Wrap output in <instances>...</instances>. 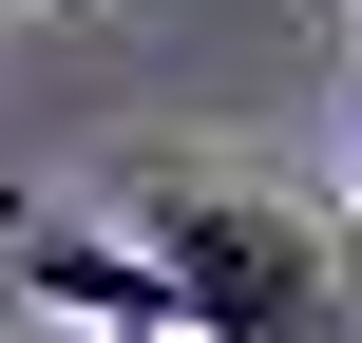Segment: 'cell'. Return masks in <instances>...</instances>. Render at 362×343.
I'll return each instance as SVG.
<instances>
[{"label": "cell", "instance_id": "cell-1", "mask_svg": "<svg viewBox=\"0 0 362 343\" xmlns=\"http://www.w3.org/2000/svg\"><path fill=\"white\" fill-rule=\"evenodd\" d=\"M134 248L172 267V325H191V343H362V248H344V210L210 191V172H134Z\"/></svg>", "mask_w": 362, "mask_h": 343}, {"label": "cell", "instance_id": "cell-2", "mask_svg": "<svg viewBox=\"0 0 362 343\" xmlns=\"http://www.w3.org/2000/svg\"><path fill=\"white\" fill-rule=\"evenodd\" d=\"M0 306L115 343V325H172V267H153L134 229H19V248H0ZM172 343H191V325H172Z\"/></svg>", "mask_w": 362, "mask_h": 343}, {"label": "cell", "instance_id": "cell-3", "mask_svg": "<svg viewBox=\"0 0 362 343\" xmlns=\"http://www.w3.org/2000/svg\"><path fill=\"white\" fill-rule=\"evenodd\" d=\"M115 343H172V325H115Z\"/></svg>", "mask_w": 362, "mask_h": 343}, {"label": "cell", "instance_id": "cell-4", "mask_svg": "<svg viewBox=\"0 0 362 343\" xmlns=\"http://www.w3.org/2000/svg\"><path fill=\"white\" fill-rule=\"evenodd\" d=\"M344 19H362V0H344Z\"/></svg>", "mask_w": 362, "mask_h": 343}]
</instances>
